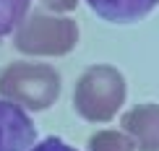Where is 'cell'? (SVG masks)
Segmentation results:
<instances>
[{
	"mask_svg": "<svg viewBox=\"0 0 159 151\" xmlns=\"http://www.w3.org/2000/svg\"><path fill=\"white\" fill-rule=\"evenodd\" d=\"M0 94L26 109H47L60 94V76L42 63H11L0 73Z\"/></svg>",
	"mask_w": 159,
	"mask_h": 151,
	"instance_id": "cell-1",
	"label": "cell"
},
{
	"mask_svg": "<svg viewBox=\"0 0 159 151\" xmlns=\"http://www.w3.org/2000/svg\"><path fill=\"white\" fill-rule=\"evenodd\" d=\"M125 102V78L110 65H94L78 78L73 104L78 115L91 122H107Z\"/></svg>",
	"mask_w": 159,
	"mask_h": 151,
	"instance_id": "cell-2",
	"label": "cell"
},
{
	"mask_svg": "<svg viewBox=\"0 0 159 151\" xmlns=\"http://www.w3.org/2000/svg\"><path fill=\"white\" fill-rule=\"evenodd\" d=\"M16 47L26 55H65L78 42V26L70 18L60 16H37L26 18L16 29Z\"/></svg>",
	"mask_w": 159,
	"mask_h": 151,
	"instance_id": "cell-3",
	"label": "cell"
},
{
	"mask_svg": "<svg viewBox=\"0 0 159 151\" xmlns=\"http://www.w3.org/2000/svg\"><path fill=\"white\" fill-rule=\"evenodd\" d=\"M37 130L29 115L13 102H0V151H29Z\"/></svg>",
	"mask_w": 159,
	"mask_h": 151,
	"instance_id": "cell-4",
	"label": "cell"
},
{
	"mask_svg": "<svg viewBox=\"0 0 159 151\" xmlns=\"http://www.w3.org/2000/svg\"><path fill=\"white\" fill-rule=\"evenodd\" d=\"M123 130L138 151H159V104H138L125 112Z\"/></svg>",
	"mask_w": 159,
	"mask_h": 151,
	"instance_id": "cell-5",
	"label": "cell"
},
{
	"mask_svg": "<svg viewBox=\"0 0 159 151\" xmlns=\"http://www.w3.org/2000/svg\"><path fill=\"white\" fill-rule=\"evenodd\" d=\"M97 16L112 24H130L154 11L159 0H86Z\"/></svg>",
	"mask_w": 159,
	"mask_h": 151,
	"instance_id": "cell-6",
	"label": "cell"
},
{
	"mask_svg": "<svg viewBox=\"0 0 159 151\" xmlns=\"http://www.w3.org/2000/svg\"><path fill=\"white\" fill-rule=\"evenodd\" d=\"M89 151H136L133 141L117 130H99L89 138Z\"/></svg>",
	"mask_w": 159,
	"mask_h": 151,
	"instance_id": "cell-7",
	"label": "cell"
},
{
	"mask_svg": "<svg viewBox=\"0 0 159 151\" xmlns=\"http://www.w3.org/2000/svg\"><path fill=\"white\" fill-rule=\"evenodd\" d=\"M31 0H0V37L11 34L24 21Z\"/></svg>",
	"mask_w": 159,
	"mask_h": 151,
	"instance_id": "cell-8",
	"label": "cell"
},
{
	"mask_svg": "<svg viewBox=\"0 0 159 151\" xmlns=\"http://www.w3.org/2000/svg\"><path fill=\"white\" fill-rule=\"evenodd\" d=\"M29 151H76V149H73V146H68V143L60 141V138H44L42 143L31 146Z\"/></svg>",
	"mask_w": 159,
	"mask_h": 151,
	"instance_id": "cell-9",
	"label": "cell"
},
{
	"mask_svg": "<svg viewBox=\"0 0 159 151\" xmlns=\"http://www.w3.org/2000/svg\"><path fill=\"white\" fill-rule=\"evenodd\" d=\"M42 3H44V8H50L55 13H65V11H73L78 0H42Z\"/></svg>",
	"mask_w": 159,
	"mask_h": 151,
	"instance_id": "cell-10",
	"label": "cell"
}]
</instances>
